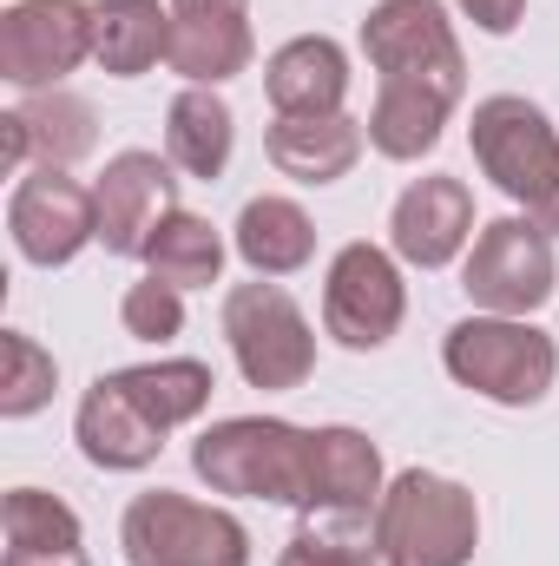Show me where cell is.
I'll use <instances>...</instances> for the list:
<instances>
[{"mask_svg":"<svg viewBox=\"0 0 559 566\" xmlns=\"http://www.w3.org/2000/svg\"><path fill=\"white\" fill-rule=\"evenodd\" d=\"M238 258L257 271V277H289L316 258V224L303 205L289 198H251L238 211Z\"/></svg>","mask_w":559,"mask_h":566,"instance_id":"22","label":"cell"},{"mask_svg":"<svg viewBox=\"0 0 559 566\" xmlns=\"http://www.w3.org/2000/svg\"><path fill=\"white\" fill-rule=\"evenodd\" d=\"M231 139H238V119L231 106L218 99V86H184L165 113V158L184 171V178H224L231 165Z\"/></svg>","mask_w":559,"mask_h":566,"instance_id":"20","label":"cell"},{"mask_svg":"<svg viewBox=\"0 0 559 566\" xmlns=\"http://www.w3.org/2000/svg\"><path fill=\"white\" fill-rule=\"evenodd\" d=\"M362 53L382 73V93L434 99L447 113L467 93V60H461V40L441 0H376L362 20Z\"/></svg>","mask_w":559,"mask_h":566,"instance_id":"2","label":"cell"},{"mask_svg":"<svg viewBox=\"0 0 559 566\" xmlns=\"http://www.w3.org/2000/svg\"><path fill=\"white\" fill-rule=\"evenodd\" d=\"M534 224H540L547 238H559V185L547 191V198H540V205H534Z\"/></svg>","mask_w":559,"mask_h":566,"instance_id":"31","label":"cell"},{"mask_svg":"<svg viewBox=\"0 0 559 566\" xmlns=\"http://www.w3.org/2000/svg\"><path fill=\"white\" fill-rule=\"evenodd\" d=\"M93 53L86 0H13L0 13V80L20 93H53Z\"/></svg>","mask_w":559,"mask_h":566,"instance_id":"9","label":"cell"},{"mask_svg":"<svg viewBox=\"0 0 559 566\" xmlns=\"http://www.w3.org/2000/svg\"><path fill=\"white\" fill-rule=\"evenodd\" d=\"M80 448H86L93 468L133 474V468H151V461H158L165 428H151L139 402H133L113 376H99V382L86 389V402H80Z\"/></svg>","mask_w":559,"mask_h":566,"instance_id":"18","label":"cell"},{"mask_svg":"<svg viewBox=\"0 0 559 566\" xmlns=\"http://www.w3.org/2000/svg\"><path fill=\"white\" fill-rule=\"evenodd\" d=\"M474 238V191L461 178H415L402 198H395V218H389V244L402 264L415 271H441L461 258V244Z\"/></svg>","mask_w":559,"mask_h":566,"instance_id":"14","label":"cell"},{"mask_svg":"<svg viewBox=\"0 0 559 566\" xmlns=\"http://www.w3.org/2000/svg\"><path fill=\"white\" fill-rule=\"evenodd\" d=\"M409 316V290L389 251L376 244H342L329 283H323V323L342 349H382Z\"/></svg>","mask_w":559,"mask_h":566,"instance_id":"10","label":"cell"},{"mask_svg":"<svg viewBox=\"0 0 559 566\" xmlns=\"http://www.w3.org/2000/svg\"><path fill=\"white\" fill-rule=\"evenodd\" d=\"M481 33H514L520 20H527V0H454Z\"/></svg>","mask_w":559,"mask_h":566,"instance_id":"29","label":"cell"},{"mask_svg":"<svg viewBox=\"0 0 559 566\" xmlns=\"http://www.w3.org/2000/svg\"><path fill=\"white\" fill-rule=\"evenodd\" d=\"M553 238L534 218H494L481 224L461 290L487 310V316H534L553 296Z\"/></svg>","mask_w":559,"mask_h":566,"instance_id":"8","label":"cell"},{"mask_svg":"<svg viewBox=\"0 0 559 566\" xmlns=\"http://www.w3.org/2000/svg\"><path fill=\"white\" fill-rule=\"evenodd\" d=\"M145 264H151V277H158V283L211 290L218 271H224V238H218V224H211V218H198V211H171V218L158 224V238H151Z\"/></svg>","mask_w":559,"mask_h":566,"instance_id":"24","label":"cell"},{"mask_svg":"<svg viewBox=\"0 0 559 566\" xmlns=\"http://www.w3.org/2000/svg\"><path fill=\"white\" fill-rule=\"evenodd\" d=\"M93 205H99V244L113 258H145L158 224L178 211V178L158 151H119V158H106Z\"/></svg>","mask_w":559,"mask_h":566,"instance_id":"12","label":"cell"},{"mask_svg":"<svg viewBox=\"0 0 559 566\" xmlns=\"http://www.w3.org/2000/svg\"><path fill=\"white\" fill-rule=\"evenodd\" d=\"M251 0H171V73L191 86H224L251 66Z\"/></svg>","mask_w":559,"mask_h":566,"instance_id":"13","label":"cell"},{"mask_svg":"<svg viewBox=\"0 0 559 566\" xmlns=\"http://www.w3.org/2000/svg\"><path fill=\"white\" fill-rule=\"evenodd\" d=\"M119 547L133 566H251V534L238 514L171 488H151L126 507Z\"/></svg>","mask_w":559,"mask_h":566,"instance_id":"5","label":"cell"},{"mask_svg":"<svg viewBox=\"0 0 559 566\" xmlns=\"http://www.w3.org/2000/svg\"><path fill=\"white\" fill-rule=\"evenodd\" d=\"M119 323H126V336H139V343H171V336L184 329V290H178V283H158V277L133 283L126 303H119Z\"/></svg>","mask_w":559,"mask_h":566,"instance_id":"28","label":"cell"},{"mask_svg":"<svg viewBox=\"0 0 559 566\" xmlns=\"http://www.w3.org/2000/svg\"><path fill=\"white\" fill-rule=\"evenodd\" d=\"M0 363H7V376H0V416H7V422L40 416V409L53 402L60 363H53L27 329H0Z\"/></svg>","mask_w":559,"mask_h":566,"instance_id":"25","label":"cell"},{"mask_svg":"<svg viewBox=\"0 0 559 566\" xmlns=\"http://www.w3.org/2000/svg\"><path fill=\"white\" fill-rule=\"evenodd\" d=\"M113 382L133 396L145 409V422L151 428H184L198 422L204 409H211V369L204 363H191V356H171V363H139V369H113Z\"/></svg>","mask_w":559,"mask_h":566,"instance_id":"23","label":"cell"},{"mask_svg":"<svg viewBox=\"0 0 559 566\" xmlns=\"http://www.w3.org/2000/svg\"><path fill=\"white\" fill-rule=\"evenodd\" d=\"M382 454L362 428H316V468H309V507L336 521H376L382 507Z\"/></svg>","mask_w":559,"mask_h":566,"instance_id":"16","label":"cell"},{"mask_svg":"<svg viewBox=\"0 0 559 566\" xmlns=\"http://www.w3.org/2000/svg\"><path fill=\"white\" fill-rule=\"evenodd\" d=\"M474 158L481 171L514 198V205H540L547 191L559 185V133L553 119L520 99V93H494L474 106Z\"/></svg>","mask_w":559,"mask_h":566,"instance_id":"7","label":"cell"},{"mask_svg":"<svg viewBox=\"0 0 559 566\" xmlns=\"http://www.w3.org/2000/svg\"><path fill=\"white\" fill-rule=\"evenodd\" d=\"M264 151L283 178L296 185H336L356 171L362 158V126L349 113H323V119H277L264 133Z\"/></svg>","mask_w":559,"mask_h":566,"instance_id":"19","label":"cell"},{"mask_svg":"<svg viewBox=\"0 0 559 566\" xmlns=\"http://www.w3.org/2000/svg\"><path fill=\"white\" fill-rule=\"evenodd\" d=\"M481 547V507L461 481L409 468L389 481L376 507V560L382 566H467Z\"/></svg>","mask_w":559,"mask_h":566,"instance_id":"3","label":"cell"},{"mask_svg":"<svg viewBox=\"0 0 559 566\" xmlns=\"http://www.w3.org/2000/svg\"><path fill=\"white\" fill-rule=\"evenodd\" d=\"M0 566H93L86 547H7Z\"/></svg>","mask_w":559,"mask_h":566,"instance_id":"30","label":"cell"},{"mask_svg":"<svg viewBox=\"0 0 559 566\" xmlns=\"http://www.w3.org/2000/svg\"><path fill=\"white\" fill-rule=\"evenodd\" d=\"M191 468L211 494L283 501L303 514L309 507V468H316V428L277 422V416H231V422L198 434Z\"/></svg>","mask_w":559,"mask_h":566,"instance_id":"1","label":"cell"},{"mask_svg":"<svg viewBox=\"0 0 559 566\" xmlns=\"http://www.w3.org/2000/svg\"><path fill=\"white\" fill-rule=\"evenodd\" d=\"M7 231H13V251H20L27 264L60 271V264H73V258L99 238V205H93V191H86L80 178L40 165L33 178L13 185V198H7Z\"/></svg>","mask_w":559,"mask_h":566,"instance_id":"11","label":"cell"},{"mask_svg":"<svg viewBox=\"0 0 559 566\" xmlns=\"http://www.w3.org/2000/svg\"><path fill=\"white\" fill-rule=\"evenodd\" d=\"M93 145H99V126H93V106H86L80 93H60V86H53V93H33V99L13 106V113H0V165H7V171H20L27 158L66 171V165H80Z\"/></svg>","mask_w":559,"mask_h":566,"instance_id":"15","label":"cell"},{"mask_svg":"<svg viewBox=\"0 0 559 566\" xmlns=\"http://www.w3.org/2000/svg\"><path fill=\"white\" fill-rule=\"evenodd\" d=\"M441 363L461 389L500 402V409H534L559 376V349L547 329H534L527 316H467L447 329Z\"/></svg>","mask_w":559,"mask_h":566,"instance_id":"4","label":"cell"},{"mask_svg":"<svg viewBox=\"0 0 559 566\" xmlns=\"http://www.w3.org/2000/svg\"><path fill=\"white\" fill-rule=\"evenodd\" d=\"M171 53V13L158 0H99L93 7V60L113 80H139Z\"/></svg>","mask_w":559,"mask_h":566,"instance_id":"21","label":"cell"},{"mask_svg":"<svg viewBox=\"0 0 559 566\" xmlns=\"http://www.w3.org/2000/svg\"><path fill=\"white\" fill-rule=\"evenodd\" d=\"M224 343L244 369L251 389H303L309 369H316V336H309V316L289 303L283 283H238L224 296Z\"/></svg>","mask_w":559,"mask_h":566,"instance_id":"6","label":"cell"},{"mask_svg":"<svg viewBox=\"0 0 559 566\" xmlns=\"http://www.w3.org/2000/svg\"><path fill=\"white\" fill-rule=\"evenodd\" d=\"M264 93L277 106V119H323V113H342L349 99V53L323 33H303L271 53L264 66Z\"/></svg>","mask_w":559,"mask_h":566,"instance_id":"17","label":"cell"},{"mask_svg":"<svg viewBox=\"0 0 559 566\" xmlns=\"http://www.w3.org/2000/svg\"><path fill=\"white\" fill-rule=\"evenodd\" d=\"M7 547H80V514L46 488H13L0 501Z\"/></svg>","mask_w":559,"mask_h":566,"instance_id":"27","label":"cell"},{"mask_svg":"<svg viewBox=\"0 0 559 566\" xmlns=\"http://www.w3.org/2000/svg\"><path fill=\"white\" fill-rule=\"evenodd\" d=\"M376 560V521H336V514H303L277 566H369Z\"/></svg>","mask_w":559,"mask_h":566,"instance_id":"26","label":"cell"}]
</instances>
